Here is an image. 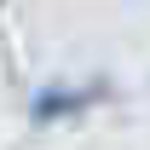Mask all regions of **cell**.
I'll return each instance as SVG.
<instances>
[{
	"instance_id": "obj_1",
	"label": "cell",
	"mask_w": 150,
	"mask_h": 150,
	"mask_svg": "<svg viewBox=\"0 0 150 150\" xmlns=\"http://www.w3.org/2000/svg\"><path fill=\"white\" fill-rule=\"evenodd\" d=\"M110 81L93 75V81H46L35 98H29V121L35 127H58V121H75V115L98 110V104H110Z\"/></svg>"
},
{
	"instance_id": "obj_2",
	"label": "cell",
	"mask_w": 150,
	"mask_h": 150,
	"mask_svg": "<svg viewBox=\"0 0 150 150\" xmlns=\"http://www.w3.org/2000/svg\"><path fill=\"white\" fill-rule=\"evenodd\" d=\"M0 6H6V0H0Z\"/></svg>"
}]
</instances>
